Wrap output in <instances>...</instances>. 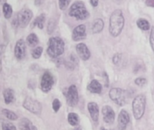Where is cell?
Wrapping results in <instances>:
<instances>
[{
	"mask_svg": "<svg viewBox=\"0 0 154 130\" xmlns=\"http://www.w3.org/2000/svg\"><path fill=\"white\" fill-rule=\"evenodd\" d=\"M123 26H124V17L122 12L117 9L112 14L110 17V25H109L110 34L114 37L118 36L122 33Z\"/></svg>",
	"mask_w": 154,
	"mask_h": 130,
	"instance_id": "6da1fadb",
	"label": "cell"
},
{
	"mask_svg": "<svg viewBox=\"0 0 154 130\" xmlns=\"http://www.w3.org/2000/svg\"><path fill=\"white\" fill-rule=\"evenodd\" d=\"M64 43L59 37H52L48 42L47 53L52 58H57L63 53Z\"/></svg>",
	"mask_w": 154,
	"mask_h": 130,
	"instance_id": "7a4b0ae2",
	"label": "cell"
},
{
	"mask_svg": "<svg viewBox=\"0 0 154 130\" xmlns=\"http://www.w3.org/2000/svg\"><path fill=\"white\" fill-rule=\"evenodd\" d=\"M69 15L72 17H75L77 20H84L89 16V13L86 10L85 4L81 1L74 2L69 11Z\"/></svg>",
	"mask_w": 154,
	"mask_h": 130,
	"instance_id": "3957f363",
	"label": "cell"
},
{
	"mask_svg": "<svg viewBox=\"0 0 154 130\" xmlns=\"http://www.w3.org/2000/svg\"><path fill=\"white\" fill-rule=\"evenodd\" d=\"M146 107V97L143 94H140L135 97L132 101V110L134 117L138 120L142 117L145 112Z\"/></svg>",
	"mask_w": 154,
	"mask_h": 130,
	"instance_id": "277c9868",
	"label": "cell"
},
{
	"mask_svg": "<svg viewBox=\"0 0 154 130\" xmlns=\"http://www.w3.org/2000/svg\"><path fill=\"white\" fill-rule=\"evenodd\" d=\"M110 99L119 106H124L127 101L126 92L120 88H113L110 90L109 93Z\"/></svg>",
	"mask_w": 154,
	"mask_h": 130,
	"instance_id": "5b68a950",
	"label": "cell"
},
{
	"mask_svg": "<svg viewBox=\"0 0 154 130\" xmlns=\"http://www.w3.org/2000/svg\"><path fill=\"white\" fill-rule=\"evenodd\" d=\"M23 107L28 111H30L31 113H34L36 115H40L42 112V105L37 100L29 97L26 98L23 103Z\"/></svg>",
	"mask_w": 154,
	"mask_h": 130,
	"instance_id": "8992f818",
	"label": "cell"
},
{
	"mask_svg": "<svg viewBox=\"0 0 154 130\" xmlns=\"http://www.w3.org/2000/svg\"><path fill=\"white\" fill-rule=\"evenodd\" d=\"M64 96L66 98L67 103L71 107H74L79 101V96L78 91H77V88L74 85H71L65 91Z\"/></svg>",
	"mask_w": 154,
	"mask_h": 130,
	"instance_id": "52a82bcc",
	"label": "cell"
},
{
	"mask_svg": "<svg viewBox=\"0 0 154 130\" xmlns=\"http://www.w3.org/2000/svg\"><path fill=\"white\" fill-rule=\"evenodd\" d=\"M17 16L19 21V25L21 28H25L30 23L32 17H33V13L30 9L28 8H24L20 12L17 14Z\"/></svg>",
	"mask_w": 154,
	"mask_h": 130,
	"instance_id": "ba28073f",
	"label": "cell"
},
{
	"mask_svg": "<svg viewBox=\"0 0 154 130\" xmlns=\"http://www.w3.org/2000/svg\"><path fill=\"white\" fill-rule=\"evenodd\" d=\"M54 78L52 76V74L48 72H45L43 76H42V80H41V89L44 92H48L53 85H54Z\"/></svg>",
	"mask_w": 154,
	"mask_h": 130,
	"instance_id": "9c48e42d",
	"label": "cell"
},
{
	"mask_svg": "<svg viewBox=\"0 0 154 130\" xmlns=\"http://www.w3.org/2000/svg\"><path fill=\"white\" fill-rule=\"evenodd\" d=\"M26 43L23 39H20L17 42L16 46H15V55L17 59L18 60H23L26 57Z\"/></svg>",
	"mask_w": 154,
	"mask_h": 130,
	"instance_id": "30bf717a",
	"label": "cell"
},
{
	"mask_svg": "<svg viewBox=\"0 0 154 130\" xmlns=\"http://www.w3.org/2000/svg\"><path fill=\"white\" fill-rule=\"evenodd\" d=\"M103 120L107 124H112L115 119V113L113 109L110 106H104L103 108Z\"/></svg>",
	"mask_w": 154,
	"mask_h": 130,
	"instance_id": "8fae6325",
	"label": "cell"
},
{
	"mask_svg": "<svg viewBox=\"0 0 154 130\" xmlns=\"http://www.w3.org/2000/svg\"><path fill=\"white\" fill-rule=\"evenodd\" d=\"M86 36V27L85 25H80L76 26L72 32V40L73 41H80L85 39Z\"/></svg>",
	"mask_w": 154,
	"mask_h": 130,
	"instance_id": "7c38bea8",
	"label": "cell"
},
{
	"mask_svg": "<svg viewBox=\"0 0 154 130\" xmlns=\"http://www.w3.org/2000/svg\"><path fill=\"white\" fill-rule=\"evenodd\" d=\"M76 52L78 53L79 57L83 60V61H87L89 60L91 53L90 51L88 49V47L85 44V43H79L76 45Z\"/></svg>",
	"mask_w": 154,
	"mask_h": 130,
	"instance_id": "4fadbf2b",
	"label": "cell"
},
{
	"mask_svg": "<svg viewBox=\"0 0 154 130\" xmlns=\"http://www.w3.org/2000/svg\"><path fill=\"white\" fill-rule=\"evenodd\" d=\"M130 122V116L126 110H122L120 112L119 117H118V123H119V128L120 130H125L128 124Z\"/></svg>",
	"mask_w": 154,
	"mask_h": 130,
	"instance_id": "5bb4252c",
	"label": "cell"
},
{
	"mask_svg": "<svg viewBox=\"0 0 154 130\" xmlns=\"http://www.w3.org/2000/svg\"><path fill=\"white\" fill-rule=\"evenodd\" d=\"M87 108H88V111L90 113L92 119L95 123H97L98 119H99V107H98V105L95 102H90L87 105Z\"/></svg>",
	"mask_w": 154,
	"mask_h": 130,
	"instance_id": "9a60e30c",
	"label": "cell"
},
{
	"mask_svg": "<svg viewBox=\"0 0 154 130\" xmlns=\"http://www.w3.org/2000/svg\"><path fill=\"white\" fill-rule=\"evenodd\" d=\"M19 130H37V128L29 119L22 118L19 122Z\"/></svg>",
	"mask_w": 154,
	"mask_h": 130,
	"instance_id": "2e32d148",
	"label": "cell"
},
{
	"mask_svg": "<svg viewBox=\"0 0 154 130\" xmlns=\"http://www.w3.org/2000/svg\"><path fill=\"white\" fill-rule=\"evenodd\" d=\"M88 90L92 93H95V94H99L102 92V85L98 81H93L87 87Z\"/></svg>",
	"mask_w": 154,
	"mask_h": 130,
	"instance_id": "e0dca14e",
	"label": "cell"
},
{
	"mask_svg": "<svg viewBox=\"0 0 154 130\" xmlns=\"http://www.w3.org/2000/svg\"><path fill=\"white\" fill-rule=\"evenodd\" d=\"M4 99L7 104H10L15 100V91L11 89H6L3 92Z\"/></svg>",
	"mask_w": 154,
	"mask_h": 130,
	"instance_id": "ac0fdd59",
	"label": "cell"
},
{
	"mask_svg": "<svg viewBox=\"0 0 154 130\" xmlns=\"http://www.w3.org/2000/svg\"><path fill=\"white\" fill-rule=\"evenodd\" d=\"M103 26H104V23L102 19H96L94 20V24H93V27H92V31L94 34H98L100 33L103 29Z\"/></svg>",
	"mask_w": 154,
	"mask_h": 130,
	"instance_id": "d6986e66",
	"label": "cell"
},
{
	"mask_svg": "<svg viewBox=\"0 0 154 130\" xmlns=\"http://www.w3.org/2000/svg\"><path fill=\"white\" fill-rule=\"evenodd\" d=\"M45 14L40 15L39 16H37V17L35 19V21H34V23H33V25H32V27L37 25L39 29H43V28H44V25H45Z\"/></svg>",
	"mask_w": 154,
	"mask_h": 130,
	"instance_id": "ffe728a7",
	"label": "cell"
},
{
	"mask_svg": "<svg viewBox=\"0 0 154 130\" xmlns=\"http://www.w3.org/2000/svg\"><path fill=\"white\" fill-rule=\"evenodd\" d=\"M3 13H4V16L7 18V19H9L12 17V15H13V9H12V7L7 3H5L3 5Z\"/></svg>",
	"mask_w": 154,
	"mask_h": 130,
	"instance_id": "44dd1931",
	"label": "cell"
},
{
	"mask_svg": "<svg viewBox=\"0 0 154 130\" xmlns=\"http://www.w3.org/2000/svg\"><path fill=\"white\" fill-rule=\"evenodd\" d=\"M68 122L71 126H76L79 123V117L76 113H69L68 114Z\"/></svg>",
	"mask_w": 154,
	"mask_h": 130,
	"instance_id": "7402d4cb",
	"label": "cell"
},
{
	"mask_svg": "<svg viewBox=\"0 0 154 130\" xmlns=\"http://www.w3.org/2000/svg\"><path fill=\"white\" fill-rule=\"evenodd\" d=\"M137 25L140 29L143 30V31H147L149 28V23L146 20V19H139L137 21Z\"/></svg>",
	"mask_w": 154,
	"mask_h": 130,
	"instance_id": "603a6c76",
	"label": "cell"
},
{
	"mask_svg": "<svg viewBox=\"0 0 154 130\" xmlns=\"http://www.w3.org/2000/svg\"><path fill=\"white\" fill-rule=\"evenodd\" d=\"M26 41H27V43L29 44V46H35L38 43V42H39V40H38V38H37L35 34H30L27 36Z\"/></svg>",
	"mask_w": 154,
	"mask_h": 130,
	"instance_id": "cb8c5ba5",
	"label": "cell"
},
{
	"mask_svg": "<svg viewBox=\"0 0 154 130\" xmlns=\"http://www.w3.org/2000/svg\"><path fill=\"white\" fill-rule=\"evenodd\" d=\"M2 113L6 116V117H8V119L10 120H17V116L15 112L11 111V110H8V109H3L2 110Z\"/></svg>",
	"mask_w": 154,
	"mask_h": 130,
	"instance_id": "d4e9b609",
	"label": "cell"
},
{
	"mask_svg": "<svg viewBox=\"0 0 154 130\" xmlns=\"http://www.w3.org/2000/svg\"><path fill=\"white\" fill-rule=\"evenodd\" d=\"M2 129L3 130H17V127L15 126L14 124L10 122H3L2 124Z\"/></svg>",
	"mask_w": 154,
	"mask_h": 130,
	"instance_id": "484cf974",
	"label": "cell"
},
{
	"mask_svg": "<svg viewBox=\"0 0 154 130\" xmlns=\"http://www.w3.org/2000/svg\"><path fill=\"white\" fill-rule=\"evenodd\" d=\"M42 52H43V48H42V47H36L35 49L33 50V52H32V56H33V58H35V59H38V58H40V56L42 55Z\"/></svg>",
	"mask_w": 154,
	"mask_h": 130,
	"instance_id": "4316f807",
	"label": "cell"
},
{
	"mask_svg": "<svg viewBox=\"0 0 154 130\" xmlns=\"http://www.w3.org/2000/svg\"><path fill=\"white\" fill-rule=\"evenodd\" d=\"M54 28H55V22L54 19H50V21L48 22V25H47V33L51 34L54 32Z\"/></svg>",
	"mask_w": 154,
	"mask_h": 130,
	"instance_id": "83f0119b",
	"label": "cell"
},
{
	"mask_svg": "<svg viewBox=\"0 0 154 130\" xmlns=\"http://www.w3.org/2000/svg\"><path fill=\"white\" fill-rule=\"evenodd\" d=\"M69 4H70V0H59V7L62 10L66 9Z\"/></svg>",
	"mask_w": 154,
	"mask_h": 130,
	"instance_id": "f1b7e54d",
	"label": "cell"
},
{
	"mask_svg": "<svg viewBox=\"0 0 154 130\" xmlns=\"http://www.w3.org/2000/svg\"><path fill=\"white\" fill-rule=\"evenodd\" d=\"M60 107H61V102L59 99H55L54 101H53V109L54 112H57L59 109H60Z\"/></svg>",
	"mask_w": 154,
	"mask_h": 130,
	"instance_id": "f546056e",
	"label": "cell"
},
{
	"mask_svg": "<svg viewBox=\"0 0 154 130\" xmlns=\"http://www.w3.org/2000/svg\"><path fill=\"white\" fill-rule=\"evenodd\" d=\"M146 83H147V81H146V79H144V78H137V79L135 80V84L138 85V86L142 87V86H144Z\"/></svg>",
	"mask_w": 154,
	"mask_h": 130,
	"instance_id": "4dcf8cb0",
	"label": "cell"
},
{
	"mask_svg": "<svg viewBox=\"0 0 154 130\" xmlns=\"http://www.w3.org/2000/svg\"><path fill=\"white\" fill-rule=\"evenodd\" d=\"M149 43H150V46L154 52V26L151 28L150 31V36H149Z\"/></svg>",
	"mask_w": 154,
	"mask_h": 130,
	"instance_id": "1f68e13d",
	"label": "cell"
},
{
	"mask_svg": "<svg viewBox=\"0 0 154 130\" xmlns=\"http://www.w3.org/2000/svg\"><path fill=\"white\" fill-rule=\"evenodd\" d=\"M12 26L14 27V28H18V27H20V25H19V21H18V18H17V15L14 16V18H13V21H12Z\"/></svg>",
	"mask_w": 154,
	"mask_h": 130,
	"instance_id": "d6a6232c",
	"label": "cell"
},
{
	"mask_svg": "<svg viewBox=\"0 0 154 130\" xmlns=\"http://www.w3.org/2000/svg\"><path fill=\"white\" fill-rule=\"evenodd\" d=\"M121 60H122V55L120 53H116L113 56V58H112V61H113V63L114 64H119V62H120Z\"/></svg>",
	"mask_w": 154,
	"mask_h": 130,
	"instance_id": "836d02e7",
	"label": "cell"
},
{
	"mask_svg": "<svg viewBox=\"0 0 154 130\" xmlns=\"http://www.w3.org/2000/svg\"><path fill=\"white\" fill-rule=\"evenodd\" d=\"M146 6L154 7V0H146Z\"/></svg>",
	"mask_w": 154,
	"mask_h": 130,
	"instance_id": "e575fe53",
	"label": "cell"
},
{
	"mask_svg": "<svg viewBox=\"0 0 154 130\" xmlns=\"http://www.w3.org/2000/svg\"><path fill=\"white\" fill-rule=\"evenodd\" d=\"M44 2H45V0H35V5L37 6V7H39V6H41Z\"/></svg>",
	"mask_w": 154,
	"mask_h": 130,
	"instance_id": "d590c367",
	"label": "cell"
},
{
	"mask_svg": "<svg viewBox=\"0 0 154 130\" xmlns=\"http://www.w3.org/2000/svg\"><path fill=\"white\" fill-rule=\"evenodd\" d=\"M90 2H91V5L93 7H97L98 6V2H99V0H90Z\"/></svg>",
	"mask_w": 154,
	"mask_h": 130,
	"instance_id": "8d00e7d4",
	"label": "cell"
},
{
	"mask_svg": "<svg viewBox=\"0 0 154 130\" xmlns=\"http://www.w3.org/2000/svg\"><path fill=\"white\" fill-rule=\"evenodd\" d=\"M5 50H6V45H4V44L0 45V56H1L4 53Z\"/></svg>",
	"mask_w": 154,
	"mask_h": 130,
	"instance_id": "74e56055",
	"label": "cell"
},
{
	"mask_svg": "<svg viewBox=\"0 0 154 130\" xmlns=\"http://www.w3.org/2000/svg\"><path fill=\"white\" fill-rule=\"evenodd\" d=\"M2 70V66H1V56H0V72Z\"/></svg>",
	"mask_w": 154,
	"mask_h": 130,
	"instance_id": "f35d334b",
	"label": "cell"
},
{
	"mask_svg": "<svg viewBox=\"0 0 154 130\" xmlns=\"http://www.w3.org/2000/svg\"><path fill=\"white\" fill-rule=\"evenodd\" d=\"M5 1H6V0H0V4H3V5H4V4H5V3H4Z\"/></svg>",
	"mask_w": 154,
	"mask_h": 130,
	"instance_id": "ab89813d",
	"label": "cell"
},
{
	"mask_svg": "<svg viewBox=\"0 0 154 130\" xmlns=\"http://www.w3.org/2000/svg\"><path fill=\"white\" fill-rule=\"evenodd\" d=\"M75 130H82V129H81V128H80V127H78V128H76V129H75Z\"/></svg>",
	"mask_w": 154,
	"mask_h": 130,
	"instance_id": "60d3db41",
	"label": "cell"
},
{
	"mask_svg": "<svg viewBox=\"0 0 154 130\" xmlns=\"http://www.w3.org/2000/svg\"><path fill=\"white\" fill-rule=\"evenodd\" d=\"M101 130H104V128H103V127H102V128H101Z\"/></svg>",
	"mask_w": 154,
	"mask_h": 130,
	"instance_id": "b9f144b4",
	"label": "cell"
}]
</instances>
